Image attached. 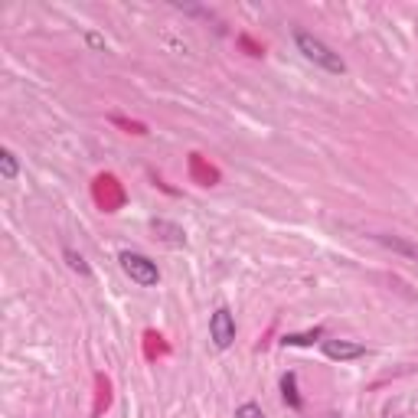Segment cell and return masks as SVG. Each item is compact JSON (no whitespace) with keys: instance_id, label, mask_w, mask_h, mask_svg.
Listing matches in <instances>:
<instances>
[{"instance_id":"cell-1","label":"cell","mask_w":418,"mask_h":418,"mask_svg":"<svg viewBox=\"0 0 418 418\" xmlns=\"http://www.w3.org/2000/svg\"><path fill=\"white\" fill-rule=\"evenodd\" d=\"M294 43H298L301 56H304L308 62H314V66L327 69V72H333V76H343V72H347V62L340 59V52H333L330 46L320 43L317 36H310V33H304V30H298V33H294Z\"/></svg>"},{"instance_id":"cell-2","label":"cell","mask_w":418,"mask_h":418,"mask_svg":"<svg viewBox=\"0 0 418 418\" xmlns=\"http://www.w3.org/2000/svg\"><path fill=\"white\" fill-rule=\"evenodd\" d=\"M118 262H121V272L128 274L134 284H141V288H154V284L161 281L157 265L151 262L147 255H141V252H121Z\"/></svg>"},{"instance_id":"cell-3","label":"cell","mask_w":418,"mask_h":418,"mask_svg":"<svg viewBox=\"0 0 418 418\" xmlns=\"http://www.w3.org/2000/svg\"><path fill=\"white\" fill-rule=\"evenodd\" d=\"M209 337L219 350H229L232 340H236V317L229 314V308H219L209 317Z\"/></svg>"},{"instance_id":"cell-4","label":"cell","mask_w":418,"mask_h":418,"mask_svg":"<svg viewBox=\"0 0 418 418\" xmlns=\"http://www.w3.org/2000/svg\"><path fill=\"white\" fill-rule=\"evenodd\" d=\"M324 356L327 359H359L366 356V347L363 343H353V340H324Z\"/></svg>"},{"instance_id":"cell-5","label":"cell","mask_w":418,"mask_h":418,"mask_svg":"<svg viewBox=\"0 0 418 418\" xmlns=\"http://www.w3.org/2000/svg\"><path fill=\"white\" fill-rule=\"evenodd\" d=\"M376 242H379V245H385V248H393V252H399V255L415 258V262H418V245L399 239V236H376Z\"/></svg>"},{"instance_id":"cell-6","label":"cell","mask_w":418,"mask_h":418,"mask_svg":"<svg viewBox=\"0 0 418 418\" xmlns=\"http://www.w3.org/2000/svg\"><path fill=\"white\" fill-rule=\"evenodd\" d=\"M17 157H13V151H0V177L4 180H17Z\"/></svg>"},{"instance_id":"cell-7","label":"cell","mask_w":418,"mask_h":418,"mask_svg":"<svg viewBox=\"0 0 418 418\" xmlns=\"http://www.w3.org/2000/svg\"><path fill=\"white\" fill-rule=\"evenodd\" d=\"M281 389H284V402H288L291 409H301V395H298V389H294V373H288L281 379Z\"/></svg>"},{"instance_id":"cell-8","label":"cell","mask_w":418,"mask_h":418,"mask_svg":"<svg viewBox=\"0 0 418 418\" xmlns=\"http://www.w3.org/2000/svg\"><path fill=\"white\" fill-rule=\"evenodd\" d=\"M317 337H320V330H310V333H288V337H284V347H308V343H314Z\"/></svg>"},{"instance_id":"cell-9","label":"cell","mask_w":418,"mask_h":418,"mask_svg":"<svg viewBox=\"0 0 418 418\" xmlns=\"http://www.w3.org/2000/svg\"><path fill=\"white\" fill-rule=\"evenodd\" d=\"M66 262H69V268H72V272H79V274H92V268L86 265V258L76 255L72 248H66Z\"/></svg>"},{"instance_id":"cell-10","label":"cell","mask_w":418,"mask_h":418,"mask_svg":"<svg viewBox=\"0 0 418 418\" xmlns=\"http://www.w3.org/2000/svg\"><path fill=\"white\" fill-rule=\"evenodd\" d=\"M236 418H265V415H262V409H258L255 402H245V405H239Z\"/></svg>"}]
</instances>
